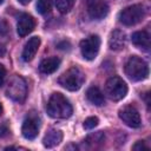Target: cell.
I'll return each instance as SVG.
<instances>
[{"label":"cell","mask_w":151,"mask_h":151,"mask_svg":"<svg viewBox=\"0 0 151 151\" xmlns=\"http://www.w3.org/2000/svg\"><path fill=\"white\" fill-rule=\"evenodd\" d=\"M104 138H105L104 133H103L101 131H98V132H94V133L88 134V136L86 137V140H85V142H86L87 144H90L91 146H96V145L103 143V142H104Z\"/></svg>","instance_id":"obj_19"},{"label":"cell","mask_w":151,"mask_h":151,"mask_svg":"<svg viewBox=\"0 0 151 151\" xmlns=\"http://www.w3.org/2000/svg\"><path fill=\"white\" fill-rule=\"evenodd\" d=\"M9 130L6 125H0V137H6L8 134Z\"/></svg>","instance_id":"obj_24"},{"label":"cell","mask_w":151,"mask_h":151,"mask_svg":"<svg viewBox=\"0 0 151 151\" xmlns=\"http://www.w3.org/2000/svg\"><path fill=\"white\" fill-rule=\"evenodd\" d=\"M145 17V9L143 5L136 4L125 7L119 13V21L125 26H133L140 22Z\"/></svg>","instance_id":"obj_5"},{"label":"cell","mask_w":151,"mask_h":151,"mask_svg":"<svg viewBox=\"0 0 151 151\" xmlns=\"http://www.w3.org/2000/svg\"><path fill=\"white\" fill-rule=\"evenodd\" d=\"M61 140H63V132L57 129H51L45 134V137L42 139V144L45 147L51 149V147L59 145Z\"/></svg>","instance_id":"obj_14"},{"label":"cell","mask_w":151,"mask_h":151,"mask_svg":"<svg viewBox=\"0 0 151 151\" xmlns=\"http://www.w3.org/2000/svg\"><path fill=\"white\" fill-rule=\"evenodd\" d=\"M39 127H40L39 118L34 114H29L22 123V127H21L22 136L26 139L32 140V139L37 138V136L39 133Z\"/></svg>","instance_id":"obj_10"},{"label":"cell","mask_w":151,"mask_h":151,"mask_svg":"<svg viewBox=\"0 0 151 151\" xmlns=\"http://www.w3.org/2000/svg\"><path fill=\"white\" fill-rule=\"evenodd\" d=\"M2 1H4V0H0V4H1V2H2Z\"/></svg>","instance_id":"obj_28"},{"label":"cell","mask_w":151,"mask_h":151,"mask_svg":"<svg viewBox=\"0 0 151 151\" xmlns=\"http://www.w3.org/2000/svg\"><path fill=\"white\" fill-rule=\"evenodd\" d=\"M39 46H40V38L39 37H32L26 42V45L24 47V51H22V59H24V61H27V63L31 61L35 57Z\"/></svg>","instance_id":"obj_13"},{"label":"cell","mask_w":151,"mask_h":151,"mask_svg":"<svg viewBox=\"0 0 151 151\" xmlns=\"http://www.w3.org/2000/svg\"><path fill=\"white\" fill-rule=\"evenodd\" d=\"M125 73L133 81H142L149 76L147 64L137 55H131L125 64Z\"/></svg>","instance_id":"obj_3"},{"label":"cell","mask_w":151,"mask_h":151,"mask_svg":"<svg viewBox=\"0 0 151 151\" xmlns=\"http://www.w3.org/2000/svg\"><path fill=\"white\" fill-rule=\"evenodd\" d=\"M5 52H6V48H5V46L0 44V55H4V54H5Z\"/></svg>","instance_id":"obj_25"},{"label":"cell","mask_w":151,"mask_h":151,"mask_svg":"<svg viewBox=\"0 0 151 151\" xmlns=\"http://www.w3.org/2000/svg\"><path fill=\"white\" fill-rule=\"evenodd\" d=\"M126 44V35L120 29H114L111 32L109 38V47L112 51H120L125 47Z\"/></svg>","instance_id":"obj_12"},{"label":"cell","mask_w":151,"mask_h":151,"mask_svg":"<svg viewBox=\"0 0 151 151\" xmlns=\"http://www.w3.org/2000/svg\"><path fill=\"white\" fill-rule=\"evenodd\" d=\"M46 110L48 116L54 119H66L71 117L73 112V109L70 101L66 99V97H64L59 92H55L50 97Z\"/></svg>","instance_id":"obj_1"},{"label":"cell","mask_w":151,"mask_h":151,"mask_svg":"<svg viewBox=\"0 0 151 151\" xmlns=\"http://www.w3.org/2000/svg\"><path fill=\"white\" fill-rule=\"evenodd\" d=\"M86 97H87L88 101L92 103L96 106H101L104 104V101H105V98H104L103 92L97 86H91L86 91Z\"/></svg>","instance_id":"obj_17"},{"label":"cell","mask_w":151,"mask_h":151,"mask_svg":"<svg viewBox=\"0 0 151 151\" xmlns=\"http://www.w3.org/2000/svg\"><path fill=\"white\" fill-rule=\"evenodd\" d=\"M98 123H99V119L97 117H88V118L85 119L83 126H84L85 130H92L98 125Z\"/></svg>","instance_id":"obj_21"},{"label":"cell","mask_w":151,"mask_h":151,"mask_svg":"<svg viewBox=\"0 0 151 151\" xmlns=\"http://www.w3.org/2000/svg\"><path fill=\"white\" fill-rule=\"evenodd\" d=\"M100 47V38L96 34L90 35L80 41V52L84 59L86 60H93L99 52Z\"/></svg>","instance_id":"obj_7"},{"label":"cell","mask_w":151,"mask_h":151,"mask_svg":"<svg viewBox=\"0 0 151 151\" xmlns=\"http://www.w3.org/2000/svg\"><path fill=\"white\" fill-rule=\"evenodd\" d=\"M52 8V0H38L37 11L40 14H47Z\"/></svg>","instance_id":"obj_20"},{"label":"cell","mask_w":151,"mask_h":151,"mask_svg":"<svg viewBox=\"0 0 151 151\" xmlns=\"http://www.w3.org/2000/svg\"><path fill=\"white\" fill-rule=\"evenodd\" d=\"M119 118L123 120V123L132 129H137L142 124L140 114L137 111V109L132 105H126L119 110Z\"/></svg>","instance_id":"obj_8"},{"label":"cell","mask_w":151,"mask_h":151,"mask_svg":"<svg viewBox=\"0 0 151 151\" xmlns=\"http://www.w3.org/2000/svg\"><path fill=\"white\" fill-rule=\"evenodd\" d=\"M35 27V21L34 18L29 14H20V17L18 18V24H17V31L18 34L20 37H25L27 34H29Z\"/></svg>","instance_id":"obj_11"},{"label":"cell","mask_w":151,"mask_h":151,"mask_svg":"<svg viewBox=\"0 0 151 151\" xmlns=\"http://www.w3.org/2000/svg\"><path fill=\"white\" fill-rule=\"evenodd\" d=\"M60 65V59L57 58V57H50V58H46L44 59L40 65H39V70L41 73H45V74H51L53 72H55L58 70Z\"/></svg>","instance_id":"obj_15"},{"label":"cell","mask_w":151,"mask_h":151,"mask_svg":"<svg viewBox=\"0 0 151 151\" xmlns=\"http://www.w3.org/2000/svg\"><path fill=\"white\" fill-rule=\"evenodd\" d=\"M21 5H28L29 2H31V0H18Z\"/></svg>","instance_id":"obj_26"},{"label":"cell","mask_w":151,"mask_h":151,"mask_svg":"<svg viewBox=\"0 0 151 151\" xmlns=\"http://www.w3.org/2000/svg\"><path fill=\"white\" fill-rule=\"evenodd\" d=\"M131 41L137 47H140V48H144V50H149V47H150V34L146 31L134 32L132 34V37H131Z\"/></svg>","instance_id":"obj_16"},{"label":"cell","mask_w":151,"mask_h":151,"mask_svg":"<svg viewBox=\"0 0 151 151\" xmlns=\"http://www.w3.org/2000/svg\"><path fill=\"white\" fill-rule=\"evenodd\" d=\"M132 149L133 150H147V146L145 145V142H143V140H138L133 146H132Z\"/></svg>","instance_id":"obj_22"},{"label":"cell","mask_w":151,"mask_h":151,"mask_svg":"<svg viewBox=\"0 0 151 151\" xmlns=\"http://www.w3.org/2000/svg\"><path fill=\"white\" fill-rule=\"evenodd\" d=\"M5 78H6V68L2 64H0V86L4 85Z\"/></svg>","instance_id":"obj_23"},{"label":"cell","mask_w":151,"mask_h":151,"mask_svg":"<svg viewBox=\"0 0 151 151\" xmlns=\"http://www.w3.org/2000/svg\"><path fill=\"white\" fill-rule=\"evenodd\" d=\"M1 113H2V105H1V103H0V116H1Z\"/></svg>","instance_id":"obj_27"},{"label":"cell","mask_w":151,"mask_h":151,"mask_svg":"<svg viewBox=\"0 0 151 151\" xmlns=\"http://www.w3.org/2000/svg\"><path fill=\"white\" fill-rule=\"evenodd\" d=\"M105 93L106 96L113 100V101H118L120 99H123L126 93H127V85L126 83L117 76H113L111 78H109L106 80L105 84Z\"/></svg>","instance_id":"obj_6"},{"label":"cell","mask_w":151,"mask_h":151,"mask_svg":"<svg viewBox=\"0 0 151 151\" xmlns=\"http://www.w3.org/2000/svg\"><path fill=\"white\" fill-rule=\"evenodd\" d=\"M74 2L76 0H55V6L60 13H67L72 9Z\"/></svg>","instance_id":"obj_18"},{"label":"cell","mask_w":151,"mask_h":151,"mask_svg":"<svg viewBox=\"0 0 151 151\" xmlns=\"http://www.w3.org/2000/svg\"><path fill=\"white\" fill-rule=\"evenodd\" d=\"M6 94L13 101L24 103L27 96V85L25 79L20 76H14L8 81V85L6 87Z\"/></svg>","instance_id":"obj_4"},{"label":"cell","mask_w":151,"mask_h":151,"mask_svg":"<svg viewBox=\"0 0 151 151\" xmlns=\"http://www.w3.org/2000/svg\"><path fill=\"white\" fill-rule=\"evenodd\" d=\"M87 12L92 19H104L109 13V4L106 0H87Z\"/></svg>","instance_id":"obj_9"},{"label":"cell","mask_w":151,"mask_h":151,"mask_svg":"<svg viewBox=\"0 0 151 151\" xmlns=\"http://www.w3.org/2000/svg\"><path fill=\"white\" fill-rule=\"evenodd\" d=\"M85 81V74L78 66H72L58 79L59 85L68 91H78Z\"/></svg>","instance_id":"obj_2"}]
</instances>
